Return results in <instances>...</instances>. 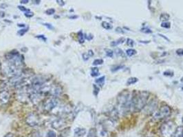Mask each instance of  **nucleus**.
I'll list each match as a JSON object with an SVG mask.
<instances>
[{"label":"nucleus","mask_w":183,"mask_h":137,"mask_svg":"<svg viewBox=\"0 0 183 137\" xmlns=\"http://www.w3.org/2000/svg\"><path fill=\"white\" fill-rule=\"evenodd\" d=\"M133 95L131 93L125 90L117 97V103L119 107V111L122 115H126L128 112L132 111V103Z\"/></svg>","instance_id":"nucleus-1"},{"label":"nucleus","mask_w":183,"mask_h":137,"mask_svg":"<svg viewBox=\"0 0 183 137\" xmlns=\"http://www.w3.org/2000/svg\"><path fill=\"white\" fill-rule=\"evenodd\" d=\"M150 96L148 91H140L138 94L133 95L132 103V112H138L144 108L147 104V101Z\"/></svg>","instance_id":"nucleus-2"},{"label":"nucleus","mask_w":183,"mask_h":137,"mask_svg":"<svg viewBox=\"0 0 183 137\" xmlns=\"http://www.w3.org/2000/svg\"><path fill=\"white\" fill-rule=\"evenodd\" d=\"M176 124L171 121L163 123L161 127V134L163 137H171L176 130Z\"/></svg>","instance_id":"nucleus-3"},{"label":"nucleus","mask_w":183,"mask_h":137,"mask_svg":"<svg viewBox=\"0 0 183 137\" xmlns=\"http://www.w3.org/2000/svg\"><path fill=\"white\" fill-rule=\"evenodd\" d=\"M171 115V109L169 106H163L159 109L158 111H156L154 115H153V118L155 120H158V119H162L166 117H168L169 115Z\"/></svg>","instance_id":"nucleus-4"},{"label":"nucleus","mask_w":183,"mask_h":137,"mask_svg":"<svg viewBox=\"0 0 183 137\" xmlns=\"http://www.w3.org/2000/svg\"><path fill=\"white\" fill-rule=\"evenodd\" d=\"M158 106V101L156 99H153L147 103L146 106L144 107V113L145 115H150L155 113Z\"/></svg>","instance_id":"nucleus-5"},{"label":"nucleus","mask_w":183,"mask_h":137,"mask_svg":"<svg viewBox=\"0 0 183 137\" xmlns=\"http://www.w3.org/2000/svg\"><path fill=\"white\" fill-rule=\"evenodd\" d=\"M58 104V101L55 98H51L47 100L43 104V108L46 111H51Z\"/></svg>","instance_id":"nucleus-6"},{"label":"nucleus","mask_w":183,"mask_h":137,"mask_svg":"<svg viewBox=\"0 0 183 137\" xmlns=\"http://www.w3.org/2000/svg\"><path fill=\"white\" fill-rule=\"evenodd\" d=\"M65 124H66V122H65L63 119H59L52 122V127L54 128V129L59 130L60 128H61Z\"/></svg>","instance_id":"nucleus-7"},{"label":"nucleus","mask_w":183,"mask_h":137,"mask_svg":"<svg viewBox=\"0 0 183 137\" xmlns=\"http://www.w3.org/2000/svg\"><path fill=\"white\" fill-rule=\"evenodd\" d=\"M27 123H28L30 126H35V125H37V123H38L37 117H35L34 115H30L28 117Z\"/></svg>","instance_id":"nucleus-8"},{"label":"nucleus","mask_w":183,"mask_h":137,"mask_svg":"<svg viewBox=\"0 0 183 137\" xmlns=\"http://www.w3.org/2000/svg\"><path fill=\"white\" fill-rule=\"evenodd\" d=\"M9 99V93L6 90L0 93V100L3 103H6Z\"/></svg>","instance_id":"nucleus-9"},{"label":"nucleus","mask_w":183,"mask_h":137,"mask_svg":"<svg viewBox=\"0 0 183 137\" xmlns=\"http://www.w3.org/2000/svg\"><path fill=\"white\" fill-rule=\"evenodd\" d=\"M86 133V130L84 128H80L77 127L74 130V136L76 137H81L84 136Z\"/></svg>","instance_id":"nucleus-10"},{"label":"nucleus","mask_w":183,"mask_h":137,"mask_svg":"<svg viewBox=\"0 0 183 137\" xmlns=\"http://www.w3.org/2000/svg\"><path fill=\"white\" fill-rule=\"evenodd\" d=\"M171 137H183V127L180 126L176 130L175 132L173 133Z\"/></svg>","instance_id":"nucleus-11"},{"label":"nucleus","mask_w":183,"mask_h":137,"mask_svg":"<svg viewBox=\"0 0 183 137\" xmlns=\"http://www.w3.org/2000/svg\"><path fill=\"white\" fill-rule=\"evenodd\" d=\"M125 38H123H123H120V39H118V40L112 41V42L110 43V45H111L112 47H116L117 45H119L120 44L123 43L124 42H125Z\"/></svg>","instance_id":"nucleus-12"},{"label":"nucleus","mask_w":183,"mask_h":137,"mask_svg":"<svg viewBox=\"0 0 183 137\" xmlns=\"http://www.w3.org/2000/svg\"><path fill=\"white\" fill-rule=\"evenodd\" d=\"M105 76H102V77H101V78H98V79H97V80H95V82H96V84H97L98 85H99V86H101V87H102V86L104 85V84H105Z\"/></svg>","instance_id":"nucleus-13"},{"label":"nucleus","mask_w":183,"mask_h":137,"mask_svg":"<svg viewBox=\"0 0 183 137\" xmlns=\"http://www.w3.org/2000/svg\"><path fill=\"white\" fill-rule=\"evenodd\" d=\"M138 81V79L137 78H135V77H131V78H128V81H127V85L128 86H130V85H132V84H136V82Z\"/></svg>","instance_id":"nucleus-14"},{"label":"nucleus","mask_w":183,"mask_h":137,"mask_svg":"<svg viewBox=\"0 0 183 137\" xmlns=\"http://www.w3.org/2000/svg\"><path fill=\"white\" fill-rule=\"evenodd\" d=\"M77 35H78V39L79 43H83L85 41V35L83 33L82 30H80L77 33Z\"/></svg>","instance_id":"nucleus-15"},{"label":"nucleus","mask_w":183,"mask_h":137,"mask_svg":"<svg viewBox=\"0 0 183 137\" xmlns=\"http://www.w3.org/2000/svg\"><path fill=\"white\" fill-rule=\"evenodd\" d=\"M169 14H168L167 13H162L160 15V20L163 21V22H166L169 19Z\"/></svg>","instance_id":"nucleus-16"},{"label":"nucleus","mask_w":183,"mask_h":137,"mask_svg":"<svg viewBox=\"0 0 183 137\" xmlns=\"http://www.w3.org/2000/svg\"><path fill=\"white\" fill-rule=\"evenodd\" d=\"M99 75V70L97 67H93L91 69V76L97 77Z\"/></svg>","instance_id":"nucleus-17"},{"label":"nucleus","mask_w":183,"mask_h":137,"mask_svg":"<svg viewBox=\"0 0 183 137\" xmlns=\"http://www.w3.org/2000/svg\"><path fill=\"white\" fill-rule=\"evenodd\" d=\"M136 53H137L136 50H135V49H129L126 51V54H127V56H129V57H132V56H133L134 55L136 54Z\"/></svg>","instance_id":"nucleus-18"},{"label":"nucleus","mask_w":183,"mask_h":137,"mask_svg":"<svg viewBox=\"0 0 183 137\" xmlns=\"http://www.w3.org/2000/svg\"><path fill=\"white\" fill-rule=\"evenodd\" d=\"M101 25H102V27H103V28L106 29V30H111V29H112V25L108 22H107V21H103Z\"/></svg>","instance_id":"nucleus-19"},{"label":"nucleus","mask_w":183,"mask_h":137,"mask_svg":"<svg viewBox=\"0 0 183 137\" xmlns=\"http://www.w3.org/2000/svg\"><path fill=\"white\" fill-rule=\"evenodd\" d=\"M87 137H97V132H96L95 129L92 128V129L89 131L88 134H87Z\"/></svg>","instance_id":"nucleus-20"},{"label":"nucleus","mask_w":183,"mask_h":137,"mask_svg":"<svg viewBox=\"0 0 183 137\" xmlns=\"http://www.w3.org/2000/svg\"><path fill=\"white\" fill-rule=\"evenodd\" d=\"M124 67L123 65H118V66H113L111 68V71L112 72H116L118 71V70L121 69L123 68Z\"/></svg>","instance_id":"nucleus-21"},{"label":"nucleus","mask_w":183,"mask_h":137,"mask_svg":"<svg viewBox=\"0 0 183 137\" xmlns=\"http://www.w3.org/2000/svg\"><path fill=\"white\" fill-rule=\"evenodd\" d=\"M103 59H96L93 61L92 65L94 66H97V65H101L103 63Z\"/></svg>","instance_id":"nucleus-22"},{"label":"nucleus","mask_w":183,"mask_h":137,"mask_svg":"<svg viewBox=\"0 0 183 137\" xmlns=\"http://www.w3.org/2000/svg\"><path fill=\"white\" fill-rule=\"evenodd\" d=\"M105 53H106V56H107V57H109V58L113 57L114 56L113 51H112L111 49H105Z\"/></svg>","instance_id":"nucleus-23"},{"label":"nucleus","mask_w":183,"mask_h":137,"mask_svg":"<svg viewBox=\"0 0 183 137\" xmlns=\"http://www.w3.org/2000/svg\"><path fill=\"white\" fill-rule=\"evenodd\" d=\"M93 88H94V91H93V93H94V95L95 96H97V95H98V94H99V90H100V88H99V86H97L96 84H93Z\"/></svg>","instance_id":"nucleus-24"},{"label":"nucleus","mask_w":183,"mask_h":137,"mask_svg":"<svg viewBox=\"0 0 183 137\" xmlns=\"http://www.w3.org/2000/svg\"><path fill=\"white\" fill-rule=\"evenodd\" d=\"M163 75L165 76H167V77H172L173 76V71H170V70H167V71L163 72Z\"/></svg>","instance_id":"nucleus-25"},{"label":"nucleus","mask_w":183,"mask_h":137,"mask_svg":"<svg viewBox=\"0 0 183 137\" xmlns=\"http://www.w3.org/2000/svg\"><path fill=\"white\" fill-rule=\"evenodd\" d=\"M161 27H163L164 28L166 29H169L171 28V23L168 21H166V22H163L161 23Z\"/></svg>","instance_id":"nucleus-26"},{"label":"nucleus","mask_w":183,"mask_h":137,"mask_svg":"<svg viewBox=\"0 0 183 137\" xmlns=\"http://www.w3.org/2000/svg\"><path fill=\"white\" fill-rule=\"evenodd\" d=\"M28 28H26L24 29H21L20 30L18 31L17 34H18L19 36H23V35H24L25 34H26V32H28Z\"/></svg>","instance_id":"nucleus-27"},{"label":"nucleus","mask_w":183,"mask_h":137,"mask_svg":"<svg viewBox=\"0 0 183 137\" xmlns=\"http://www.w3.org/2000/svg\"><path fill=\"white\" fill-rule=\"evenodd\" d=\"M127 44L128 46L130 47H134V45H135V42L134 40H132L131 39H127Z\"/></svg>","instance_id":"nucleus-28"},{"label":"nucleus","mask_w":183,"mask_h":137,"mask_svg":"<svg viewBox=\"0 0 183 137\" xmlns=\"http://www.w3.org/2000/svg\"><path fill=\"white\" fill-rule=\"evenodd\" d=\"M46 137H57V134L54 131L50 130L47 133Z\"/></svg>","instance_id":"nucleus-29"},{"label":"nucleus","mask_w":183,"mask_h":137,"mask_svg":"<svg viewBox=\"0 0 183 137\" xmlns=\"http://www.w3.org/2000/svg\"><path fill=\"white\" fill-rule=\"evenodd\" d=\"M55 12V10L54 8H49L47 9L46 11H45V13L47 14V15H52V14H54Z\"/></svg>","instance_id":"nucleus-30"},{"label":"nucleus","mask_w":183,"mask_h":137,"mask_svg":"<svg viewBox=\"0 0 183 137\" xmlns=\"http://www.w3.org/2000/svg\"><path fill=\"white\" fill-rule=\"evenodd\" d=\"M141 32H142L146 33V34H150V33H152V30H151L150 29L148 28H143L141 29Z\"/></svg>","instance_id":"nucleus-31"},{"label":"nucleus","mask_w":183,"mask_h":137,"mask_svg":"<svg viewBox=\"0 0 183 137\" xmlns=\"http://www.w3.org/2000/svg\"><path fill=\"white\" fill-rule=\"evenodd\" d=\"M43 25H44V26L46 27L47 29H49V30H53L54 29V27L52 26V25L50 24V23H43Z\"/></svg>","instance_id":"nucleus-32"},{"label":"nucleus","mask_w":183,"mask_h":137,"mask_svg":"<svg viewBox=\"0 0 183 137\" xmlns=\"http://www.w3.org/2000/svg\"><path fill=\"white\" fill-rule=\"evenodd\" d=\"M24 15L26 17H28V18H30V17H32V16H34V13L32 12H30V11H28V12H25Z\"/></svg>","instance_id":"nucleus-33"},{"label":"nucleus","mask_w":183,"mask_h":137,"mask_svg":"<svg viewBox=\"0 0 183 137\" xmlns=\"http://www.w3.org/2000/svg\"><path fill=\"white\" fill-rule=\"evenodd\" d=\"M85 39H86L87 41H91L92 39H93V35L91 34H85Z\"/></svg>","instance_id":"nucleus-34"},{"label":"nucleus","mask_w":183,"mask_h":137,"mask_svg":"<svg viewBox=\"0 0 183 137\" xmlns=\"http://www.w3.org/2000/svg\"><path fill=\"white\" fill-rule=\"evenodd\" d=\"M82 56H83V60H84V61H87V60H88L89 58H90V56H88L87 53H83Z\"/></svg>","instance_id":"nucleus-35"},{"label":"nucleus","mask_w":183,"mask_h":137,"mask_svg":"<svg viewBox=\"0 0 183 137\" xmlns=\"http://www.w3.org/2000/svg\"><path fill=\"white\" fill-rule=\"evenodd\" d=\"M18 8L20 10L23 11V12H28V11H30V10H28V9H27V8H26L25 7H23V6H18Z\"/></svg>","instance_id":"nucleus-36"},{"label":"nucleus","mask_w":183,"mask_h":137,"mask_svg":"<svg viewBox=\"0 0 183 137\" xmlns=\"http://www.w3.org/2000/svg\"><path fill=\"white\" fill-rule=\"evenodd\" d=\"M37 38V39H41L42 41H47V39L45 38V36L44 35H38V36H36Z\"/></svg>","instance_id":"nucleus-37"},{"label":"nucleus","mask_w":183,"mask_h":137,"mask_svg":"<svg viewBox=\"0 0 183 137\" xmlns=\"http://www.w3.org/2000/svg\"><path fill=\"white\" fill-rule=\"evenodd\" d=\"M176 53L180 56H183V49H178L176 50Z\"/></svg>","instance_id":"nucleus-38"},{"label":"nucleus","mask_w":183,"mask_h":137,"mask_svg":"<svg viewBox=\"0 0 183 137\" xmlns=\"http://www.w3.org/2000/svg\"><path fill=\"white\" fill-rule=\"evenodd\" d=\"M116 32H118V33H121V34H123L124 33V31H123V30H122V28H116Z\"/></svg>","instance_id":"nucleus-39"},{"label":"nucleus","mask_w":183,"mask_h":137,"mask_svg":"<svg viewBox=\"0 0 183 137\" xmlns=\"http://www.w3.org/2000/svg\"><path fill=\"white\" fill-rule=\"evenodd\" d=\"M57 2L58 4H59V5H60L61 6H63L64 5L66 4L65 2H63V1H62V0H60V1H59V0H57Z\"/></svg>","instance_id":"nucleus-40"},{"label":"nucleus","mask_w":183,"mask_h":137,"mask_svg":"<svg viewBox=\"0 0 183 137\" xmlns=\"http://www.w3.org/2000/svg\"><path fill=\"white\" fill-rule=\"evenodd\" d=\"M87 54H88V56H90V57H92V56H94V52H93V51L92 50V49H90V50L88 51V52H87Z\"/></svg>","instance_id":"nucleus-41"},{"label":"nucleus","mask_w":183,"mask_h":137,"mask_svg":"<svg viewBox=\"0 0 183 137\" xmlns=\"http://www.w3.org/2000/svg\"><path fill=\"white\" fill-rule=\"evenodd\" d=\"M158 35H159V36H161V37H163V39H165V40H166V41H169V39H168V38H167V37L165 36H164V35H163V34H158Z\"/></svg>","instance_id":"nucleus-42"},{"label":"nucleus","mask_w":183,"mask_h":137,"mask_svg":"<svg viewBox=\"0 0 183 137\" xmlns=\"http://www.w3.org/2000/svg\"><path fill=\"white\" fill-rule=\"evenodd\" d=\"M4 137H14V134L12 133H8L7 134H6Z\"/></svg>","instance_id":"nucleus-43"},{"label":"nucleus","mask_w":183,"mask_h":137,"mask_svg":"<svg viewBox=\"0 0 183 137\" xmlns=\"http://www.w3.org/2000/svg\"><path fill=\"white\" fill-rule=\"evenodd\" d=\"M28 2H29L28 0H21L20 2L21 3V4H28Z\"/></svg>","instance_id":"nucleus-44"},{"label":"nucleus","mask_w":183,"mask_h":137,"mask_svg":"<svg viewBox=\"0 0 183 137\" xmlns=\"http://www.w3.org/2000/svg\"><path fill=\"white\" fill-rule=\"evenodd\" d=\"M5 16V12H0V17H4Z\"/></svg>","instance_id":"nucleus-45"},{"label":"nucleus","mask_w":183,"mask_h":137,"mask_svg":"<svg viewBox=\"0 0 183 137\" xmlns=\"http://www.w3.org/2000/svg\"><path fill=\"white\" fill-rule=\"evenodd\" d=\"M19 27H25V24H23V23H18V25H17Z\"/></svg>","instance_id":"nucleus-46"},{"label":"nucleus","mask_w":183,"mask_h":137,"mask_svg":"<svg viewBox=\"0 0 183 137\" xmlns=\"http://www.w3.org/2000/svg\"><path fill=\"white\" fill-rule=\"evenodd\" d=\"M77 17H78L77 16H70V19H76V18H77Z\"/></svg>","instance_id":"nucleus-47"},{"label":"nucleus","mask_w":183,"mask_h":137,"mask_svg":"<svg viewBox=\"0 0 183 137\" xmlns=\"http://www.w3.org/2000/svg\"><path fill=\"white\" fill-rule=\"evenodd\" d=\"M180 81H181V82H182V83H183V77L181 78V80H180Z\"/></svg>","instance_id":"nucleus-48"},{"label":"nucleus","mask_w":183,"mask_h":137,"mask_svg":"<svg viewBox=\"0 0 183 137\" xmlns=\"http://www.w3.org/2000/svg\"><path fill=\"white\" fill-rule=\"evenodd\" d=\"M182 123H183V117H182Z\"/></svg>","instance_id":"nucleus-49"},{"label":"nucleus","mask_w":183,"mask_h":137,"mask_svg":"<svg viewBox=\"0 0 183 137\" xmlns=\"http://www.w3.org/2000/svg\"><path fill=\"white\" fill-rule=\"evenodd\" d=\"M0 69H1V62H0Z\"/></svg>","instance_id":"nucleus-50"},{"label":"nucleus","mask_w":183,"mask_h":137,"mask_svg":"<svg viewBox=\"0 0 183 137\" xmlns=\"http://www.w3.org/2000/svg\"><path fill=\"white\" fill-rule=\"evenodd\" d=\"M182 90H183V86H182Z\"/></svg>","instance_id":"nucleus-51"}]
</instances>
